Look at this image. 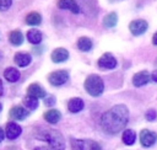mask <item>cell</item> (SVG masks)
<instances>
[{
    "instance_id": "35",
    "label": "cell",
    "mask_w": 157,
    "mask_h": 150,
    "mask_svg": "<svg viewBox=\"0 0 157 150\" xmlns=\"http://www.w3.org/2000/svg\"><path fill=\"white\" fill-rule=\"evenodd\" d=\"M156 65H157V60H156Z\"/></svg>"
},
{
    "instance_id": "10",
    "label": "cell",
    "mask_w": 157,
    "mask_h": 150,
    "mask_svg": "<svg viewBox=\"0 0 157 150\" xmlns=\"http://www.w3.org/2000/svg\"><path fill=\"white\" fill-rule=\"evenodd\" d=\"M22 129L21 127L17 124V123H13V122H9L6 124V129H5V134L9 139H16L20 134H21Z\"/></svg>"
},
{
    "instance_id": "11",
    "label": "cell",
    "mask_w": 157,
    "mask_h": 150,
    "mask_svg": "<svg viewBox=\"0 0 157 150\" xmlns=\"http://www.w3.org/2000/svg\"><path fill=\"white\" fill-rule=\"evenodd\" d=\"M52 60L54 63H63L65 60H67L69 58V52L65 49V48H56L52 52V55H50Z\"/></svg>"
},
{
    "instance_id": "29",
    "label": "cell",
    "mask_w": 157,
    "mask_h": 150,
    "mask_svg": "<svg viewBox=\"0 0 157 150\" xmlns=\"http://www.w3.org/2000/svg\"><path fill=\"white\" fill-rule=\"evenodd\" d=\"M151 79H152L153 81H156V82H157V70H155V71L152 73V75H151Z\"/></svg>"
},
{
    "instance_id": "9",
    "label": "cell",
    "mask_w": 157,
    "mask_h": 150,
    "mask_svg": "<svg viewBox=\"0 0 157 150\" xmlns=\"http://www.w3.org/2000/svg\"><path fill=\"white\" fill-rule=\"evenodd\" d=\"M150 79H151V75H150L146 70L139 71V73H136V74L132 76V84H134L135 86L140 87V86H142V85H146V84L150 81Z\"/></svg>"
},
{
    "instance_id": "28",
    "label": "cell",
    "mask_w": 157,
    "mask_h": 150,
    "mask_svg": "<svg viewBox=\"0 0 157 150\" xmlns=\"http://www.w3.org/2000/svg\"><path fill=\"white\" fill-rule=\"evenodd\" d=\"M44 103H45L47 106H52V105H54V103H55V98H54L53 96H49V97H47V98H45Z\"/></svg>"
},
{
    "instance_id": "31",
    "label": "cell",
    "mask_w": 157,
    "mask_h": 150,
    "mask_svg": "<svg viewBox=\"0 0 157 150\" xmlns=\"http://www.w3.org/2000/svg\"><path fill=\"white\" fill-rule=\"evenodd\" d=\"M152 42H153L155 45H157V32L153 34V37H152Z\"/></svg>"
},
{
    "instance_id": "27",
    "label": "cell",
    "mask_w": 157,
    "mask_h": 150,
    "mask_svg": "<svg viewBox=\"0 0 157 150\" xmlns=\"http://www.w3.org/2000/svg\"><path fill=\"white\" fill-rule=\"evenodd\" d=\"M146 119L147 120H153L156 119V111L155 109H148L146 112Z\"/></svg>"
},
{
    "instance_id": "18",
    "label": "cell",
    "mask_w": 157,
    "mask_h": 150,
    "mask_svg": "<svg viewBox=\"0 0 157 150\" xmlns=\"http://www.w3.org/2000/svg\"><path fill=\"white\" fill-rule=\"evenodd\" d=\"M4 77L9 81V82H16L20 79V71L16 68H6L4 71Z\"/></svg>"
},
{
    "instance_id": "3",
    "label": "cell",
    "mask_w": 157,
    "mask_h": 150,
    "mask_svg": "<svg viewBox=\"0 0 157 150\" xmlns=\"http://www.w3.org/2000/svg\"><path fill=\"white\" fill-rule=\"evenodd\" d=\"M85 90L93 97H98L99 95H102L103 90H104V84L103 80L98 76V75H88L85 80Z\"/></svg>"
},
{
    "instance_id": "7",
    "label": "cell",
    "mask_w": 157,
    "mask_h": 150,
    "mask_svg": "<svg viewBox=\"0 0 157 150\" xmlns=\"http://www.w3.org/2000/svg\"><path fill=\"white\" fill-rule=\"evenodd\" d=\"M98 66L102 69H114L117 66V59L110 53H104L98 59Z\"/></svg>"
},
{
    "instance_id": "24",
    "label": "cell",
    "mask_w": 157,
    "mask_h": 150,
    "mask_svg": "<svg viewBox=\"0 0 157 150\" xmlns=\"http://www.w3.org/2000/svg\"><path fill=\"white\" fill-rule=\"evenodd\" d=\"M117 22H118V16H117L115 12H109V14L103 18V25H104L105 27H108V28L114 27V26L117 25Z\"/></svg>"
},
{
    "instance_id": "30",
    "label": "cell",
    "mask_w": 157,
    "mask_h": 150,
    "mask_svg": "<svg viewBox=\"0 0 157 150\" xmlns=\"http://www.w3.org/2000/svg\"><path fill=\"white\" fill-rule=\"evenodd\" d=\"M5 135H6V134H5V132L0 128V141H2V140H4V136H5Z\"/></svg>"
},
{
    "instance_id": "20",
    "label": "cell",
    "mask_w": 157,
    "mask_h": 150,
    "mask_svg": "<svg viewBox=\"0 0 157 150\" xmlns=\"http://www.w3.org/2000/svg\"><path fill=\"white\" fill-rule=\"evenodd\" d=\"M9 39H10V42H11V44H13V45H20V44H22V42H23V34L21 33V31L15 30V31L10 32Z\"/></svg>"
},
{
    "instance_id": "16",
    "label": "cell",
    "mask_w": 157,
    "mask_h": 150,
    "mask_svg": "<svg viewBox=\"0 0 157 150\" xmlns=\"http://www.w3.org/2000/svg\"><path fill=\"white\" fill-rule=\"evenodd\" d=\"M13 60L15 63L18 65V66H27L29 63H31V55L28 53H23V52H18L15 54L13 57Z\"/></svg>"
},
{
    "instance_id": "5",
    "label": "cell",
    "mask_w": 157,
    "mask_h": 150,
    "mask_svg": "<svg viewBox=\"0 0 157 150\" xmlns=\"http://www.w3.org/2000/svg\"><path fill=\"white\" fill-rule=\"evenodd\" d=\"M69 79V73L66 70H55L49 74L48 80L53 86H60L65 84Z\"/></svg>"
},
{
    "instance_id": "26",
    "label": "cell",
    "mask_w": 157,
    "mask_h": 150,
    "mask_svg": "<svg viewBox=\"0 0 157 150\" xmlns=\"http://www.w3.org/2000/svg\"><path fill=\"white\" fill-rule=\"evenodd\" d=\"M11 4H12V0H0V10L5 11V10L10 9Z\"/></svg>"
},
{
    "instance_id": "32",
    "label": "cell",
    "mask_w": 157,
    "mask_h": 150,
    "mask_svg": "<svg viewBox=\"0 0 157 150\" xmlns=\"http://www.w3.org/2000/svg\"><path fill=\"white\" fill-rule=\"evenodd\" d=\"M2 91H4V87H2V81L0 80V95H2Z\"/></svg>"
},
{
    "instance_id": "17",
    "label": "cell",
    "mask_w": 157,
    "mask_h": 150,
    "mask_svg": "<svg viewBox=\"0 0 157 150\" xmlns=\"http://www.w3.org/2000/svg\"><path fill=\"white\" fill-rule=\"evenodd\" d=\"M43 117H44V119H45L48 123L55 124V123H58L59 119L61 118V113H60L58 109H49V111L44 112Z\"/></svg>"
},
{
    "instance_id": "15",
    "label": "cell",
    "mask_w": 157,
    "mask_h": 150,
    "mask_svg": "<svg viewBox=\"0 0 157 150\" xmlns=\"http://www.w3.org/2000/svg\"><path fill=\"white\" fill-rule=\"evenodd\" d=\"M83 106H85V103H83L82 98H80V97H74V98H71V100L69 101V103H67V108H69V111H70L71 113H77V112H80V111L83 108Z\"/></svg>"
},
{
    "instance_id": "6",
    "label": "cell",
    "mask_w": 157,
    "mask_h": 150,
    "mask_svg": "<svg viewBox=\"0 0 157 150\" xmlns=\"http://www.w3.org/2000/svg\"><path fill=\"white\" fill-rule=\"evenodd\" d=\"M157 140V134L155 132H151L148 129H142L140 133V143L145 148L152 146Z\"/></svg>"
},
{
    "instance_id": "34",
    "label": "cell",
    "mask_w": 157,
    "mask_h": 150,
    "mask_svg": "<svg viewBox=\"0 0 157 150\" xmlns=\"http://www.w3.org/2000/svg\"><path fill=\"white\" fill-rule=\"evenodd\" d=\"M0 111H1V105H0Z\"/></svg>"
},
{
    "instance_id": "4",
    "label": "cell",
    "mask_w": 157,
    "mask_h": 150,
    "mask_svg": "<svg viewBox=\"0 0 157 150\" xmlns=\"http://www.w3.org/2000/svg\"><path fill=\"white\" fill-rule=\"evenodd\" d=\"M72 150H102L101 145L91 139H72L71 140Z\"/></svg>"
},
{
    "instance_id": "25",
    "label": "cell",
    "mask_w": 157,
    "mask_h": 150,
    "mask_svg": "<svg viewBox=\"0 0 157 150\" xmlns=\"http://www.w3.org/2000/svg\"><path fill=\"white\" fill-rule=\"evenodd\" d=\"M23 105L29 109H36L38 107V98L32 96H26L23 98Z\"/></svg>"
},
{
    "instance_id": "23",
    "label": "cell",
    "mask_w": 157,
    "mask_h": 150,
    "mask_svg": "<svg viewBox=\"0 0 157 150\" xmlns=\"http://www.w3.org/2000/svg\"><path fill=\"white\" fill-rule=\"evenodd\" d=\"M135 139H136V134H135L134 130H131V129L124 130V133H123V143L125 145H132L135 143Z\"/></svg>"
},
{
    "instance_id": "14",
    "label": "cell",
    "mask_w": 157,
    "mask_h": 150,
    "mask_svg": "<svg viewBox=\"0 0 157 150\" xmlns=\"http://www.w3.org/2000/svg\"><path fill=\"white\" fill-rule=\"evenodd\" d=\"M27 93L28 96H32V97H36V98H42V97H45V91L42 86H39L38 84H31L28 87H27Z\"/></svg>"
},
{
    "instance_id": "12",
    "label": "cell",
    "mask_w": 157,
    "mask_h": 150,
    "mask_svg": "<svg viewBox=\"0 0 157 150\" xmlns=\"http://www.w3.org/2000/svg\"><path fill=\"white\" fill-rule=\"evenodd\" d=\"M9 116H10L12 119L22 120V119H25V118L28 116V111L25 109V108L21 107V106H13V107L10 109Z\"/></svg>"
},
{
    "instance_id": "8",
    "label": "cell",
    "mask_w": 157,
    "mask_h": 150,
    "mask_svg": "<svg viewBox=\"0 0 157 150\" xmlns=\"http://www.w3.org/2000/svg\"><path fill=\"white\" fill-rule=\"evenodd\" d=\"M147 22L145 21V20H134V21H131L130 22V25H129V30H130V32L132 33V34H135V36H140V34H142L146 30H147Z\"/></svg>"
},
{
    "instance_id": "2",
    "label": "cell",
    "mask_w": 157,
    "mask_h": 150,
    "mask_svg": "<svg viewBox=\"0 0 157 150\" xmlns=\"http://www.w3.org/2000/svg\"><path fill=\"white\" fill-rule=\"evenodd\" d=\"M40 140H44L49 144L50 150H64L65 141L63 135L56 130H42L38 135Z\"/></svg>"
},
{
    "instance_id": "22",
    "label": "cell",
    "mask_w": 157,
    "mask_h": 150,
    "mask_svg": "<svg viewBox=\"0 0 157 150\" xmlns=\"http://www.w3.org/2000/svg\"><path fill=\"white\" fill-rule=\"evenodd\" d=\"M42 22V16L40 14L33 11V12H29L27 16H26V23L27 25H31V26H36V25H39Z\"/></svg>"
},
{
    "instance_id": "1",
    "label": "cell",
    "mask_w": 157,
    "mask_h": 150,
    "mask_svg": "<svg viewBox=\"0 0 157 150\" xmlns=\"http://www.w3.org/2000/svg\"><path fill=\"white\" fill-rule=\"evenodd\" d=\"M129 111L124 105H117L103 113L101 118V127L108 134L119 133L128 123Z\"/></svg>"
},
{
    "instance_id": "33",
    "label": "cell",
    "mask_w": 157,
    "mask_h": 150,
    "mask_svg": "<svg viewBox=\"0 0 157 150\" xmlns=\"http://www.w3.org/2000/svg\"><path fill=\"white\" fill-rule=\"evenodd\" d=\"M34 150H47L45 148H42V146H38V148H34Z\"/></svg>"
},
{
    "instance_id": "19",
    "label": "cell",
    "mask_w": 157,
    "mask_h": 150,
    "mask_svg": "<svg viewBox=\"0 0 157 150\" xmlns=\"http://www.w3.org/2000/svg\"><path fill=\"white\" fill-rule=\"evenodd\" d=\"M27 39H28V42H31L32 44H38V43H40V41H42V33H40V31H38V30H36V28L29 30V31L27 32Z\"/></svg>"
},
{
    "instance_id": "13",
    "label": "cell",
    "mask_w": 157,
    "mask_h": 150,
    "mask_svg": "<svg viewBox=\"0 0 157 150\" xmlns=\"http://www.w3.org/2000/svg\"><path fill=\"white\" fill-rule=\"evenodd\" d=\"M58 7L59 9H64V10H70L74 14H78L80 12L78 4L75 0H59L58 1Z\"/></svg>"
},
{
    "instance_id": "21",
    "label": "cell",
    "mask_w": 157,
    "mask_h": 150,
    "mask_svg": "<svg viewBox=\"0 0 157 150\" xmlns=\"http://www.w3.org/2000/svg\"><path fill=\"white\" fill-rule=\"evenodd\" d=\"M77 48L82 52H88L92 48V41L88 37H80L77 39Z\"/></svg>"
}]
</instances>
